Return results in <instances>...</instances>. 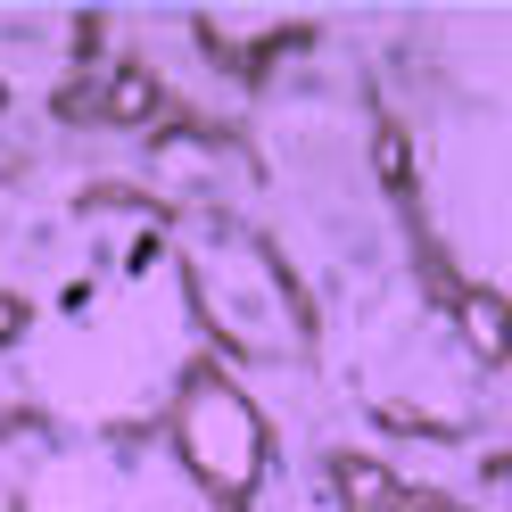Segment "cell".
<instances>
[{
	"instance_id": "cell-1",
	"label": "cell",
	"mask_w": 512,
	"mask_h": 512,
	"mask_svg": "<svg viewBox=\"0 0 512 512\" xmlns=\"http://www.w3.org/2000/svg\"><path fill=\"white\" fill-rule=\"evenodd\" d=\"M182 455H190V471H199L207 488H223V496H240L248 479H256V463H265L256 405H248L223 372H199V380H190V397H182Z\"/></svg>"
},
{
	"instance_id": "cell-2",
	"label": "cell",
	"mask_w": 512,
	"mask_h": 512,
	"mask_svg": "<svg viewBox=\"0 0 512 512\" xmlns=\"http://www.w3.org/2000/svg\"><path fill=\"white\" fill-rule=\"evenodd\" d=\"M463 323H471V347L488 364H504V347H512V331H504V314L488 306V298H463Z\"/></svg>"
},
{
	"instance_id": "cell-3",
	"label": "cell",
	"mask_w": 512,
	"mask_h": 512,
	"mask_svg": "<svg viewBox=\"0 0 512 512\" xmlns=\"http://www.w3.org/2000/svg\"><path fill=\"white\" fill-rule=\"evenodd\" d=\"M149 108H157V83H149L141 67H124V75L108 83V116H124V124H141Z\"/></svg>"
},
{
	"instance_id": "cell-4",
	"label": "cell",
	"mask_w": 512,
	"mask_h": 512,
	"mask_svg": "<svg viewBox=\"0 0 512 512\" xmlns=\"http://www.w3.org/2000/svg\"><path fill=\"white\" fill-rule=\"evenodd\" d=\"M339 479H347V496H356V512H389V479H380L372 463H347Z\"/></svg>"
},
{
	"instance_id": "cell-5",
	"label": "cell",
	"mask_w": 512,
	"mask_h": 512,
	"mask_svg": "<svg viewBox=\"0 0 512 512\" xmlns=\"http://www.w3.org/2000/svg\"><path fill=\"white\" fill-rule=\"evenodd\" d=\"M25 331V306H17V290H0V339H17Z\"/></svg>"
}]
</instances>
